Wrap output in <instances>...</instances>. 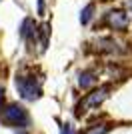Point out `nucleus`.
I'll list each match as a JSON object with an SVG mask.
<instances>
[{
	"mask_svg": "<svg viewBox=\"0 0 132 134\" xmlns=\"http://www.w3.org/2000/svg\"><path fill=\"white\" fill-rule=\"evenodd\" d=\"M18 134H28V132H24V130H20V132H18Z\"/></svg>",
	"mask_w": 132,
	"mask_h": 134,
	"instance_id": "obj_14",
	"label": "nucleus"
},
{
	"mask_svg": "<svg viewBox=\"0 0 132 134\" xmlns=\"http://www.w3.org/2000/svg\"><path fill=\"white\" fill-rule=\"evenodd\" d=\"M94 10H96V6H94L92 2H90V4H86V8L80 12V22H82V24H88L90 20H92V16H94Z\"/></svg>",
	"mask_w": 132,
	"mask_h": 134,
	"instance_id": "obj_9",
	"label": "nucleus"
},
{
	"mask_svg": "<svg viewBox=\"0 0 132 134\" xmlns=\"http://www.w3.org/2000/svg\"><path fill=\"white\" fill-rule=\"evenodd\" d=\"M96 84V72L94 70H84V72H80V76H78V86L80 88H90V86H94Z\"/></svg>",
	"mask_w": 132,
	"mask_h": 134,
	"instance_id": "obj_7",
	"label": "nucleus"
},
{
	"mask_svg": "<svg viewBox=\"0 0 132 134\" xmlns=\"http://www.w3.org/2000/svg\"><path fill=\"white\" fill-rule=\"evenodd\" d=\"M2 98H4V88L0 86V100H2Z\"/></svg>",
	"mask_w": 132,
	"mask_h": 134,
	"instance_id": "obj_12",
	"label": "nucleus"
},
{
	"mask_svg": "<svg viewBox=\"0 0 132 134\" xmlns=\"http://www.w3.org/2000/svg\"><path fill=\"white\" fill-rule=\"evenodd\" d=\"M0 122L12 128H24L30 124V114L18 102H6L0 106Z\"/></svg>",
	"mask_w": 132,
	"mask_h": 134,
	"instance_id": "obj_1",
	"label": "nucleus"
},
{
	"mask_svg": "<svg viewBox=\"0 0 132 134\" xmlns=\"http://www.w3.org/2000/svg\"><path fill=\"white\" fill-rule=\"evenodd\" d=\"M104 24L114 30V32H126L128 26H130V16H128L126 10L122 8H114V10H108L104 16Z\"/></svg>",
	"mask_w": 132,
	"mask_h": 134,
	"instance_id": "obj_4",
	"label": "nucleus"
},
{
	"mask_svg": "<svg viewBox=\"0 0 132 134\" xmlns=\"http://www.w3.org/2000/svg\"><path fill=\"white\" fill-rule=\"evenodd\" d=\"M38 42H40V52L46 50V46H48V38H50V24L48 22H44L38 26Z\"/></svg>",
	"mask_w": 132,
	"mask_h": 134,
	"instance_id": "obj_8",
	"label": "nucleus"
},
{
	"mask_svg": "<svg viewBox=\"0 0 132 134\" xmlns=\"http://www.w3.org/2000/svg\"><path fill=\"white\" fill-rule=\"evenodd\" d=\"M62 134H72L70 132V124H64V126H62Z\"/></svg>",
	"mask_w": 132,
	"mask_h": 134,
	"instance_id": "obj_11",
	"label": "nucleus"
},
{
	"mask_svg": "<svg viewBox=\"0 0 132 134\" xmlns=\"http://www.w3.org/2000/svg\"><path fill=\"white\" fill-rule=\"evenodd\" d=\"M108 132V124H104V122H100V124H92V126H88L84 132H80V134H106Z\"/></svg>",
	"mask_w": 132,
	"mask_h": 134,
	"instance_id": "obj_10",
	"label": "nucleus"
},
{
	"mask_svg": "<svg viewBox=\"0 0 132 134\" xmlns=\"http://www.w3.org/2000/svg\"><path fill=\"white\" fill-rule=\"evenodd\" d=\"M16 90L20 94V98L34 102L42 96V82L34 74H18L16 76Z\"/></svg>",
	"mask_w": 132,
	"mask_h": 134,
	"instance_id": "obj_2",
	"label": "nucleus"
},
{
	"mask_svg": "<svg viewBox=\"0 0 132 134\" xmlns=\"http://www.w3.org/2000/svg\"><path fill=\"white\" fill-rule=\"evenodd\" d=\"M110 90H112V86L104 84V86H98V88H94L92 92L84 94V98L80 100V104H78L76 114H78V116H82V114H86L88 110H94V108H98L100 104H102V102L108 98Z\"/></svg>",
	"mask_w": 132,
	"mask_h": 134,
	"instance_id": "obj_3",
	"label": "nucleus"
},
{
	"mask_svg": "<svg viewBox=\"0 0 132 134\" xmlns=\"http://www.w3.org/2000/svg\"><path fill=\"white\" fill-rule=\"evenodd\" d=\"M128 8H130V12H132V0H128Z\"/></svg>",
	"mask_w": 132,
	"mask_h": 134,
	"instance_id": "obj_13",
	"label": "nucleus"
},
{
	"mask_svg": "<svg viewBox=\"0 0 132 134\" xmlns=\"http://www.w3.org/2000/svg\"><path fill=\"white\" fill-rule=\"evenodd\" d=\"M36 34H38V26L34 22V18H24L22 26H20V38L32 40V38H36Z\"/></svg>",
	"mask_w": 132,
	"mask_h": 134,
	"instance_id": "obj_6",
	"label": "nucleus"
},
{
	"mask_svg": "<svg viewBox=\"0 0 132 134\" xmlns=\"http://www.w3.org/2000/svg\"><path fill=\"white\" fill-rule=\"evenodd\" d=\"M96 50L104 52V54H120V52H124V48H120V44L112 38H98L96 40Z\"/></svg>",
	"mask_w": 132,
	"mask_h": 134,
	"instance_id": "obj_5",
	"label": "nucleus"
}]
</instances>
